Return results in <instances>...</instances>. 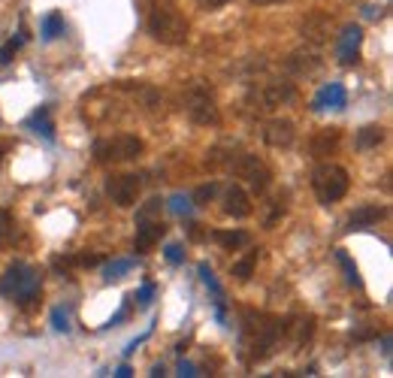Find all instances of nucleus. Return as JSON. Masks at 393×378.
<instances>
[{"mask_svg":"<svg viewBox=\"0 0 393 378\" xmlns=\"http://www.w3.org/2000/svg\"><path fill=\"white\" fill-rule=\"evenodd\" d=\"M139 224H136V239H133V248L136 251H148L155 242H160V236H163V227L160 221H155V218H136Z\"/></svg>","mask_w":393,"mask_h":378,"instance_id":"f8f14e48","label":"nucleus"},{"mask_svg":"<svg viewBox=\"0 0 393 378\" xmlns=\"http://www.w3.org/2000/svg\"><path fill=\"white\" fill-rule=\"evenodd\" d=\"M221 209H224V215H230V218H248L251 215V197L243 191L239 185H230L224 191L221 197Z\"/></svg>","mask_w":393,"mask_h":378,"instance_id":"9d476101","label":"nucleus"},{"mask_svg":"<svg viewBox=\"0 0 393 378\" xmlns=\"http://www.w3.org/2000/svg\"><path fill=\"white\" fill-rule=\"evenodd\" d=\"M163 255H167V260H170V263H182V260H185V251H182V245H175V242H170L167 248H163Z\"/></svg>","mask_w":393,"mask_h":378,"instance_id":"7c9ffc66","label":"nucleus"},{"mask_svg":"<svg viewBox=\"0 0 393 378\" xmlns=\"http://www.w3.org/2000/svg\"><path fill=\"white\" fill-rule=\"evenodd\" d=\"M146 151L143 140L133 133H116V136H106V140H97L94 143V158L100 163H121V160H133Z\"/></svg>","mask_w":393,"mask_h":378,"instance_id":"20e7f679","label":"nucleus"},{"mask_svg":"<svg viewBox=\"0 0 393 378\" xmlns=\"http://www.w3.org/2000/svg\"><path fill=\"white\" fill-rule=\"evenodd\" d=\"M148 34L163 46H182L188 40V21L170 4H158L148 16Z\"/></svg>","mask_w":393,"mask_h":378,"instance_id":"f03ea898","label":"nucleus"},{"mask_svg":"<svg viewBox=\"0 0 393 378\" xmlns=\"http://www.w3.org/2000/svg\"><path fill=\"white\" fill-rule=\"evenodd\" d=\"M191 197H185V194H173L170 197V212H175V215H188L191 212Z\"/></svg>","mask_w":393,"mask_h":378,"instance_id":"a878e982","label":"nucleus"},{"mask_svg":"<svg viewBox=\"0 0 393 378\" xmlns=\"http://www.w3.org/2000/svg\"><path fill=\"white\" fill-rule=\"evenodd\" d=\"M106 194H109V200H112L116 206L128 209V206H133L136 200H139V194H143V179H139V175H133V173L112 175V179L106 182Z\"/></svg>","mask_w":393,"mask_h":378,"instance_id":"39448f33","label":"nucleus"},{"mask_svg":"<svg viewBox=\"0 0 393 378\" xmlns=\"http://www.w3.org/2000/svg\"><path fill=\"white\" fill-rule=\"evenodd\" d=\"M294 136H297L294 121H287V118H272L263 131L266 145H272V148H287L290 143H294Z\"/></svg>","mask_w":393,"mask_h":378,"instance_id":"9b49d317","label":"nucleus"},{"mask_svg":"<svg viewBox=\"0 0 393 378\" xmlns=\"http://www.w3.org/2000/svg\"><path fill=\"white\" fill-rule=\"evenodd\" d=\"M360 46H363V31L357 24H348L345 31L339 34V43H336V55L345 67L357 64V55H360Z\"/></svg>","mask_w":393,"mask_h":378,"instance_id":"1a4fd4ad","label":"nucleus"},{"mask_svg":"<svg viewBox=\"0 0 393 378\" xmlns=\"http://www.w3.org/2000/svg\"><path fill=\"white\" fill-rule=\"evenodd\" d=\"M215 194H218V185H215V182H209V185H200L197 191H194V197H191V200H194L197 206H203V203H206V200H212Z\"/></svg>","mask_w":393,"mask_h":378,"instance_id":"cd10ccee","label":"nucleus"},{"mask_svg":"<svg viewBox=\"0 0 393 378\" xmlns=\"http://www.w3.org/2000/svg\"><path fill=\"white\" fill-rule=\"evenodd\" d=\"M40 294V272L28 263H12V267L0 275V297L12 300L19 306H28L31 300Z\"/></svg>","mask_w":393,"mask_h":378,"instance_id":"f257e3e1","label":"nucleus"},{"mask_svg":"<svg viewBox=\"0 0 393 378\" xmlns=\"http://www.w3.org/2000/svg\"><path fill=\"white\" fill-rule=\"evenodd\" d=\"M321 67V58L318 55H312V61H302V55H290L287 58V70L290 73H297V76H309Z\"/></svg>","mask_w":393,"mask_h":378,"instance_id":"aec40b11","label":"nucleus"},{"mask_svg":"<svg viewBox=\"0 0 393 378\" xmlns=\"http://www.w3.org/2000/svg\"><path fill=\"white\" fill-rule=\"evenodd\" d=\"M133 270V260H112L109 267L103 270V282H118L124 272Z\"/></svg>","mask_w":393,"mask_h":378,"instance_id":"5701e85b","label":"nucleus"},{"mask_svg":"<svg viewBox=\"0 0 393 378\" xmlns=\"http://www.w3.org/2000/svg\"><path fill=\"white\" fill-rule=\"evenodd\" d=\"M151 297H155V285H143V291H139V302H151Z\"/></svg>","mask_w":393,"mask_h":378,"instance_id":"473e14b6","label":"nucleus"},{"mask_svg":"<svg viewBox=\"0 0 393 378\" xmlns=\"http://www.w3.org/2000/svg\"><path fill=\"white\" fill-rule=\"evenodd\" d=\"M188 116L197 124H218V106H215V100L203 91V88H194L191 97H188Z\"/></svg>","mask_w":393,"mask_h":378,"instance_id":"6e6552de","label":"nucleus"},{"mask_svg":"<svg viewBox=\"0 0 393 378\" xmlns=\"http://www.w3.org/2000/svg\"><path fill=\"white\" fill-rule=\"evenodd\" d=\"M28 128H31L34 133H40L43 140H49V143L55 140V124H52V116H49V106H43V109L34 112V116L28 118Z\"/></svg>","mask_w":393,"mask_h":378,"instance_id":"dca6fc26","label":"nucleus"},{"mask_svg":"<svg viewBox=\"0 0 393 378\" xmlns=\"http://www.w3.org/2000/svg\"><path fill=\"white\" fill-rule=\"evenodd\" d=\"M21 43H24V31H21V36H16V40H9L4 48H0V64H9L12 55H16L19 48H21Z\"/></svg>","mask_w":393,"mask_h":378,"instance_id":"bb28decb","label":"nucleus"},{"mask_svg":"<svg viewBox=\"0 0 393 378\" xmlns=\"http://www.w3.org/2000/svg\"><path fill=\"white\" fill-rule=\"evenodd\" d=\"M67 31V24H64V19L58 16V12H49V16L43 19V40L46 43H52V40H58L61 34Z\"/></svg>","mask_w":393,"mask_h":378,"instance_id":"6ab92c4d","label":"nucleus"},{"mask_svg":"<svg viewBox=\"0 0 393 378\" xmlns=\"http://www.w3.org/2000/svg\"><path fill=\"white\" fill-rule=\"evenodd\" d=\"M197 4H200L203 9H218V6H224V4H230V0H197Z\"/></svg>","mask_w":393,"mask_h":378,"instance_id":"f704fd0d","label":"nucleus"},{"mask_svg":"<svg viewBox=\"0 0 393 378\" xmlns=\"http://www.w3.org/2000/svg\"><path fill=\"white\" fill-rule=\"evenodd\" d=\"M160 206H163V203H160L158 197H155V200H148V203H146L143 209H139V215H136V218H155L158 212H160Z\"/></svg>","mask_w":393,"mask_h":378,"instance_id":"c756f323","label":"nucleus"},{"mask_svg":"<svg viewBox=\"0 0 393 378\" xmlns=\"http://www.w3.org/2000/svg\"><path fill=\"white\" fill-rule=\"evenodd\" d=\"M255 263H257V251H248V255L239 260V263H233V275L239 282H248L251 279V272H255Z\"/></svg>","mask_w":393,"mask_h":378,"instance_id":"4be33fe9","label":"nucleus"},{"mask_svg":"<svg viewBox=\"0 0 393 378\" xmlns=\"http://www.w3.org/2000/svg\"><path fill=\"white\" fill-rule=\"evenodd\" d=\"M251 4H257V6H272V4H282V0H251Z\"/></svg>","mask_w":393,"mask_h":378,"instance_id":"c9c22d12","label":"nucleus"},{"mask_svg":"<svg viewBox=\"0 0 393 378\" xmlns=\"http://www.w3.org/2000/svg\"><path fill=\"white\" fill-rule=\"evenodd\" d=\"M179 375L194 378V375H197V367H194V363H188V360H182V363H179Z\"/></svg>","mask_w":393,"mask_h":378,"instance_id":"72a5a7b5","label":"nucleus"},{"mask_svg":"<svg viewBox=\"0 0 393 378\" xmlns=\"http://www.w3.org/2000/svg\"><path fill=\"white\" fill-rule=\"evenodd\" d=\"M233 173L239 179H245V185L255 194H263L266 185H270V167L257 155H239V160L233 163Z\"/></svg>","mask_w":393,"mask_h":378,"instance_id":"0eeeda50","label":"nucleus"},{"mask_svg":"<svg viewBox=\"0 0 393 378\" xmlns=\"http://www.w3.org/2000/svg\"><path fill=\"white\" fill-rule=\"evenodd\" d=\"M384 140V128H378V124H369V128H363L357 133V148L363 151H369V148H378Z\"/></svg>","mask_w":393,"mask_h":378,"instance_id":"a211bd4d","label":"nucleus"},{"mask_svg":"<svg viewBox=\"0 0 393 378\" xmlns=\"http://www.w3.org/2000/svg\"><path fill=\"white\" fill-rule=\"evenodd\" d=\"M336 260L342 263V270H345V282H348L351 287H363L360 272H357V267H354V260L348 257V251H345V248H339V251H336Z\"/></svg>","mask_w":393,"mask_h":378,"instance_id":"412c9836","label":"nucleus"},{"mask_svg":"<svg viewBox=\"0 0 393 378\" xmlns=\"http://www.w3.org/2000/svg\"><path fill=\"white\" fill-rule=\"evenodd\" d=\"M257 321L260 324L248 327V333H251V357L263 360L275 348V339H278V333H282L285 327H282V321H272V318H257Z\"/></svg>","mask_w":393,"mask_h":378,"instance_id":"423d86ee","label":"nucleus"},{"mask_svg":"<svg viewBox=\"0 0 393 378\" xmlns=\"http://www.w3.org/2000/svg\"><path fill=\"white\" fill-rule=\"evenodd\" d=\"M200 279H203V285L209 287V291L218 297V300H224V287L218 285V279H215V272H212V267L209 263H200Z\"/></svg>","mask_w":393,"mask_h":378,"instance_id":"b1692460","label":"nucleus"},{"mask_svg":"<svg viewBox=\"0 0 393 378\" xmlns=\"http://www.w3.org/2000/svg\"><path fill=\"white\" fill-rule=\"evenodd\" d=\"M294 85L290 82H282V79H272V82H266L263 85V109H272V106H282L287 103V100H294Z\"/></svg>","mask_w":393,"mask_h":378,"instance_id":"2eb2a0df","label":"nucleus"},{"mask_svg":"<svg viewBox=\"0 0 393 378\" xmlns=\"http://www.w3.org/2000/svg\"><path fill=\"white\" fill-rule=\"evenodd\" d=\"M9 227H16V224H12V215H9V212H0V242L6 239Z\"/></svg>","mask_w":393,"mask_h":378,"instance_id":"2f4dec72","label":"nucleus"},{"mask_svg":"<svg viewBox=\"0 0 393 378\" xmlns=\"http://www.w3.org/2000/svg\"><path fill=\"white\" fill-rule=\"evenodd\" d=\"M339 145V131L336 128H330V131H321L318 136L312 140V155L315 158H321V155H330Z\"/></svg>","mask_w":393,"mask_h":378,"instance_id":"f3484780","label":"nucleus"},{"mask_svg":"<svg viewBox=\"0 0 393 378\" xmlns=\"http://www.w3.org/2000/svg\"><path fill=\"white\" fill-rule=\"evenodd\" d=\"M116 375H121V378H128V375H133V372H131V367H121V369H118Z\"/></svg>","mask_w":393,"mask_h":378,"instance_id":"e433bc0d","label":"nucleus"},{"mask_svg":"<svg viewBox=\"0 0 393 378\" xmlns=\"http://www.w3.org/2000/svg\"><path fill=\"white\" fill-rule=\"evenodd\" d=\"M52 324H55V330H61V333H67L70 330V315H67V309H55L52 312Z\"/></svg>","mask_w":393,"mask_h":378,"instance_id":"c85d7f7f","label":"nucleus"},{"mask_svg":"<svg viewBox=\"0 0 393 378\" xmlns=\"http://www.w3.org/2000/svg\"><path fill=\"white\" fill-rule=\"evenodd\" d=\"M215 239L224 245V248H239V245H248V233H243V230H233V233H215Z\"/></svg>","mask_w":393,"mask_h":378,"instance_id":"393cba45","label":"nucleus"},{"mask_svg":"<svg viewBox=\"0 0 393 378\" xmlns=\"http://www.w3.org/2000/svg\"><path fill=\"white\" fill-rule=\"evenodd\" d=\"M384 215H387V209H384V206H378V203H366V206H360V209H354V212H351V218H348V230H363V227H375Z\"/></svg>","mask_w":393,"mask_h":378,"instance_id":"4468645a","label":"nucleus"},{"mask_svg":"<svg viewBox=\"0 0 393 378\" xmlns=\"http://www.w3.org/2000/svg\"><path fill=\"white\" fill-rule=\"evenodd\" d=\"M348 170L345 167H339V163H321L318 170H315L312 175V188H315V194H318V200L324 206L330 203H336V200H342L348 194Z\"/></svg>","mask_w":393,"mask_h":378,"instance_id":"7ed1b4c3","label":"nucleus"},{"mask_svg":"<svg viewBox=\"0 0 393 378\" xmlns=\"http://www.w3.org/2000/svg\"><path fill=\"white\" fill-rule=\"evenodd\" d=\"M345 103H348V91H345V85L330 82V85L321 88L318 94H315L312 109H342Z\"/></svg>","mask_w":393,"mask_h":378,"instance_id":"ddd939ff","label":"nucleus"}]
</instances>
